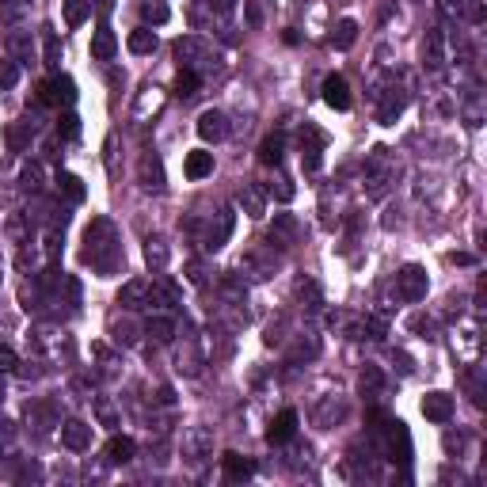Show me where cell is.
Masks as SVG:
<instances>
[{"instance_id":"obj_23","label":"cell","mask_w":487,"mask_h":487,"mask_svg":"<svg viewBox=\"0 0 487 487\" xmlns=\"http://www.w3.org/2000/svg\"><path fill=\"white\" fill-rule=\"evenodd\" d=\"M58 134H61V137H77V134H80V118H77V115H61Z\"/></svg>"},{"instance_id":"obj_2","label":"cell","mask_w":487,"mask_h":487,"mask_svg":"<svg viewBox=\"0 0 487 487\" xmlns=\"http://www.w3.org/2000/svg\"><path fill=\"white\" fill-rule=\"evenodd\" d=\"M423 415L430 423H449V415H453V396L449 392H426L423 396Z\"/></svg>"},{"instance_id":"obj_1","label":"cell","mask_w":487,"mask_h":487,"mask_svg":"<svg viewBox=\"0 0 487 487\" xmlns=\"http://www.w3.org/2000/svg\"><path fill=\"white\" fill-rule=\"evenodd\" d=\"M426 270L423 267H415V263H407L404 270L396 274V293L404 297V301H423L426 297Z\"/></svg>"},{"instance_id":"obj_17","label":"cell","mask_w":487,"mask_h":487,"mask_svg":"<svg viewBox=\"0 0 487 487\" xmlns=\"http://www.w3.org/2000/svg\"><path fill=\"white\" fill-rule=\"evenodd\" d=\"M50 88H53V103H77V84L69 77H53Z\"/></svg>"},{"instance_id":"obj_27","label":"cell","mask_w":487,"mask_h":487,"mask_svg":"<svg viewBox=\"0 0 487 487\" xmlns=\"http://www.w3.org/2000/svg\"><path fill=\"white\" fill-rule=\"evenodd\" d=\"M15 362H20V358H15V350H12V346H0V373L15 369Z\"/></svg>"},{"instance_id":"obj_30","label":"cell","mask_w":487,"mask_h":487,"mask_svg":"<svg viewBox=\"0 0 487 487\" xmlns=\"http://www.w3.org/2000/svg\"><path fill=\"white\" fill-rule=\"evenodd\" d=\"M0 396H4V385H0Z\"/></svg>"},{"instance_id":"obj_20","label":"cell","mask_w":487,"mask_h":487,"mask_svg":"<svg viewBox=\"0 0 487 487\" xmlns=\"http://www.w3.org/2000/svg\"><path fill=\"white\" fill-rule=\"evenodd\" d=\"M58 183H61V191L69 194L72 202H84V183L77 179V175H69V172H61L58 175Z\"/></svg>"},{"instance_id":"obj_15","label":"cell","mask_w":487,"mask_h":487,"mask_svg":"<svg viewBox=\"0 0 487 487\" xmlns=\"http://www.w3.org/2000/svg\"><path fill=\"white\" fill-rule=\"evenodd\" d=\"M145 282H129L126 289L118 293V305H126V308H145Z\"/></svg>"},{"instance_id":"obj_22","label":"cell","mask_w":487,"mask_h":487,"mask_svg":"<svg viewBox=\"0 0 487 487\" xmlns=\"http://www.w3.org/2000/svg\"><path fill=\"white\" fill-rule=\"evenodd\" d=\"M20 84V69L15 61H0V88H15Z\"/></svg>"},{"instance_id":"obj_9","label":"cell","mask_w":487,"mask_h":487,"mask_svg":"<svg viewBox=\"0 0 487 487\" xmlns=\"http://www.w3.org/2000/svg\"><path fill=\"white\" fill-rule=\"evenodd\" d=\"M293 430H297V411H282L267 426V442H286V438H293Z\"/></svg>"},{"instance_id":"obj_14","label":"cell","mask_w":487,"mask_h":487,"mask_svg":"<svg viewBox=\"0 0 487 487\" xmlns=\"http://www.w3.org/2000/svg\"><path fill=\"white\" fill-rule=\"evenodd\" d=\"M91 15V0H65V23L80 27Z\"/></svg>"},{"instance_id":"obj_19","label":"cell","mask_w":487,"mask_h":487,"mask_svg":"<svg viewBox=\"0 0 487 487\" xmlns=\"http://www.w3.org/2000/svg\"><path fill=\"white\" fill-rule=\"evenodd\" d=\"M46 31V65L50 69H58L61 65V46H58V34H53V27H42Z\"/></svg>"},{"instance_id":"obj_18","label":"cell","mask_w":487,"mask_h":487,"mask_svg":"<svg viewBox=\"0 0 487 487\" xmlns=\"http://www.w3.org/2000/svg\"><path fill=\"white\" fill-rule=\"evenodd\" d=\"M354 39H358V23L354 20H339V27H335L331 42L339 46V50H346V46H354Z\"/></svg>"},{"instance_id":"obj_6","label":"cell","mask_w":487,"mask_h":487,"mask_svg":"<svg viewBox=\"0 0 487 487\" xmlns=\"http://www.w3.org/2000/svg\"><path fill=\"white\" fill-rule=\"evenodd\" d=\"M183 172H186V179H205V175H213V153H205V148L186 153Z\"/></svg>"},{"instance_id":"obj_4","label":"cell","mask_w":487,"mask_h":487,"mask_svg":"<svg viewBox=\"0 0 487 487\" xmlns=\"http://www.w3.org/2000/svg\"><path fill=\"white\" fill-rule=\"evenodd\" d=\"M224 134H229V126H224V115L221 110H205V115L198 118V137L202 141H224Z\"/></svg>"},{"instance_id":"obj_13","label":"cell","mask_w":487,"mask_h":487,"mask_svg":"<svg viewBox=\"0 0 487 487\" xmlns=\"http://www.w3.org/2000/svg\"><path fill=\"white\" fill-rule=\"evenodd\" d=\"M145 331L153 335L156 343H172V339H175V324L167 320V316H153V320L145 324Z\"/></svg>"},{"instance_id":"obj_3","label":"cell","mask_w":487,"mask_h":487,"mask_svg":"<svg viewBox=\"0 0 487 487\" xmlns=\"http://www.w3.org/2000/svg\"><path fill=\"white\" fill-rule=\"evenodd\" d=\"M61 445L65 449H88L91 445V426L80 423V419H69L61 426Z\"/></svg>"},{"instance_id":"obj_24","label":"cell","mask_w":487,"mask_h":487,"mask_svg":"<svg viewBox=\"0 0 487 487\" xmlns=\"http://www.w3.org/2000/svg\"><path fill=\"white\" fill-rule=\"evenodd\" d=\"M240 202L248 205V213H251V217H263V198H259L255 191H244V194H240Z\"/></svg>"},{"instance_id":"obj_10","label":"cell","mask_w":487,"mask_h":487,"mask_svg":"<svg viewBox=\"0 0 487 487\" xmlns=\"http://www.w3.org/2000/svg\"><path fill=\"white\" fill-rule=\"evenodd\" d=\"M134 438H126V434H115L107 442V461H115V464H126V461H134Z\"/></svg>"},{"instance_id":"obj_16","label":"cell","mask_w":487,"mask_h":487,"mask_svg":"<svg viewBox=\"0 0 487 487\" xmlns=\"http://www.w3.org/2000/svg\"><path fill=\"white\" fill-rule=\"evenodd\" d=\"M175 96H179V99H194V96H198V72L183 69L179 77H175Z\"/></svg>"},{"instance_id":"obj_28","label":"cell","mask_w":487,"mask_h":487,"mask_svg":"<svg viewBox=\"0 0 487 487\" xmlns=\"http://www.w3.org/2000/svg\"><path fill=\"white\" fill-rule=\"evenodd\" d=\"M39 179H42V167H39V164H27V167H23V183L34 191V186H39Z\"/></svg>"},{"instance_id":"obj_31","label":"cell","mask_w":487,"mask_h":487,"mask_svg":"<svg viewBox=\"0 0 487 487\" xmlns=\"http://www.w3.org/2000/svg\"><path fill=\"white\" fill-rule=\"evenodd\" d=\"M0 4H4V0H0Z\"/></svg>"},{"instance_id":"obj_7","label":"cell","mask_w":487,"mask_h":487,"mask_svg":"<svg viewBox=\"0 0 487 487\" xmlns=\"http://www.w3.org/2000/svg\"><path fill=\"white\" fill-rule=\"evenodd\" d=\"M115 50H118V39H115V31L103 23L99 31L91 34V58H96V61H110V58H115Z\"/></svg>"},{"instance_id":"obj_11","label":"cell","mask_w":487,"mask_h":487,"mask_svg":"<svg viewBox=\"0 0 487 487\" xmlns=\"http://www.w3.org/2000/svg\"><path fill=\"white\" fill-rule=\"evenodd\" d=\"M129 53H153L156 50V31H148V27H137V31H129Z\"/></svg>"},{"instance_id":"obj_25","label":"cell","mask_w":487,"mask_h":487,"mask_svg":"<svg viewBox=\"0 0 487 487\" xmlns=\"http://www.w3.org/2000/svg\"><path fill=\"white\" fill-rule=\"evenodd\" d=\"M145 255H148V263H156V267H164V263H167V251H164V244H160V240H148Z\"/></svg>"},{"instance_id":"obj_12","label":"cell","mask_w":487,"mask_h":487,"mask_svg":"<svg viewBox=\"0 0 487 487\" xmlns=\"http://www.w3.org/2000/svg\"><path fill=\"white\" fill-rule=\"evenodd\" d=\"M282 137H278V134H270V137H263V145H259V160H263V164H282Z\"/></svg>"},{"instance_id":"obj_21","label":"cell","mask_w":487,"mask_h":487,"mask_svg":"<svg viewBox=\"0 0 487 487\" xmlns=\"http://www.w3.org/2000/svg\"><path fill=\"white\" fill-rule=\"evenodd\" d=\"M175 53H179V58H205V46L198 39H179L175 42Z\"/></svg>"},{"instance_id":"obj_5","label":"cell","mask_w":487,"mask_h":487,"mask_svg":"<svg viewBox=\"0 0 487 487\" xmlns=\"http://www.w3.org/2000/svg\"><path fill=\"white\" fill-rule=\"evenodd\" d=\"M324 103L331 110H346V107H350V88H346L343 77H327L324 80Z\"/></svg>"},{"instance_id":"obj_26","label":"cell","mask_w":487,"mask_h":487,"mask_svg":"<svg viewBox=\"0 0 487 487\" xmlns=\"http://www.w3.org/2000/svg\"><path fill=\"white\" fill-rule=\"evenodd\" d=\"M141 12H145L148 23H167V8H164V4H145Z\"/></svg>"},{"instance_id":"obj_8","label":"cell","mask_w":487,"mask_h":487,"mask_svg":"<svg viewBox=\"0 0 487 487\" xmlns=\"http://www.w3.org/2000/svg\"><path fill=\"white\" fill-rule=\"evenodd\" d=\"M221 464H224V476H229V480H248V476H255V461H248V457H240V453H224Z\"/></svg>"},{"instance_id":"obj_29","label":"cell","mask_w":487,"mask_h":487,"mask_svg":"<svg viewBox=\"0 0 487 487\" xmlns=\"http://www.w3.org/2000/svg\"><path fill=\"white\" fill-rule=\"evenodd\" d=\"M232 4H236V0H217V12H221V15H229V12H232Z\"/></svg>"}]
</instances>
